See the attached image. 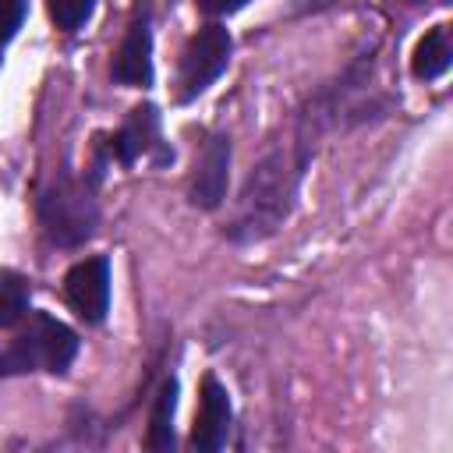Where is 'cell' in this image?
Here are the masks:
<instances>
[{
	"label": "cell",
	"instance_id": "7",
	"mask_svg": "<svg viewBox=\"0 0 453 453\" xmlns=\"http://www.w3.org/2000/svg\"><path fill=\"white\" fill-rule=\"evenodd\" d=\"M226 435H230V396L216 375H205L202 389H198V414H195V428H191V446L198 453H216V449H223Z\"/></svg>",
	"mask_w": 453,
	"mask_h": 453
},
{
	"label": "cell",
	"instance_id": "12",
	"mask_svg": "<svg viewBox=\"0 0 453 453\" xmlns=\"http://www.w3.org/2000/svg\"><path fill=\"white\" fill-rule=\"evenodd\" d=\"M28 315V280L14 269H0V329L18 326Z\"/></svg>",
	"mask_w": 453,
	"mask_h": 453
},
{
	"label": "cell",
	"instance_id": "8",
	"mask_svg": "<svg viewBox=\"0 0 453 453\" xmlns=\"http://www.w3.org/2000/svg\"><path fill=\"white\" fill-rule=\"evenodd\" d=\"M110 74L120 85H149L152 81V28H149V14H138L127 25Z\"/></svg>",
	"mask_w": 453,
	"mask_h": 453
},
{
	"label": "cell",
	"instance_id": "4",
	"mask_svg": "<svg viewBox=\"0 0 453 453\" xmlns=\"http://www.w3.org/2000/svg\"><path fill=\"white\" fill-rule=\"evenodd\" d=\"M234 39L223 25H205L191 35V42L180 53V71H177V96L188 103L202 96L230 64Z\"/></svg>",
	"mask_w": 453,
	"mask_h": 453
},
{
	"label": "cell",
	"instance_id": "9",
	"mask_svg": "<svg viewBox=\"0 0 453 453\" xmlns=\"http://www.w3.org/2000/svg\"><path fill=\"white\" fill-rule=\"evenodd\" d=\"M156 142H159V113H156L152 103H145V106H134V110L127 113V120L120 124V131L110 138V152H113L124 166H131V163H134L138 156H145Z\"/></svg>",
	"mask_w": 453,
	"mask_h": 453
},
{
	"label": "cell",
	"instance_id": "5",
	"mask_svg": "<svg viewBox=\"0 0 453 453\" xmlns=\"http://www.w3.org/2000/svg\"><path fill=\"white\" fill-rule=\"evenodd\" d=\"M226 177H230V138L212 134L195 159V173L188 180V202L195 209H219L226 198Z\"/></svg>",
	"mask_w": 453,
	"mask_h": 453
},
{
	"label": "cell",
	"instance_id": "2",
	"mask_svg": "<svg viewBox=\"0 0 453 453\" xmlns=\"http://www.w3.org/2000/svg\"><path fill=\"white\" fill-rule=\"evenodd\" d=\"M78 354V336L60 319L35 311L28 319V329L14 336L7 350H0V379L25 375V372H53L64 375Z\"/></svg>",
	"mask_w": 453,
	"mask_h": 453
},
{
	"label": "cell",
	"instance_id": "14",
	"mask_svg": "<svg viewBox=\"0 0 453 453\" xmlns=\"http://www.w3.org/2000/svg\"><path fill=\"white\" fill-rule=\"evenodd\" d=\"M25 14H28V0H0V42L14 39Z\"/></svg>",
	"mask_w": 453,
	"mask_h": 453
},
{
	"label": "cell",
	"instance_id": "3",
	"mask_svg": "<svg viewBox=\"0 0 453 453\" xmlns=\"http://www.w3.org/2000/svg\"><path fill=\"white\" fill-rule=\"evenodd\" d=\"M39 223L42 234L57 248H78L96 234L99 209L92 188L74 180L71 173H57L39 195Z\"/></svg>",
	"mask_w": 453,
	"mask_h": 453
},
{
	"label": "cell",
	"instance_id": "16",
	"mask_svg": "<svg viewBox=\"0 0 453 453\" xmlns=\"http://www.w3.org/2000/svg\"><path fill=\"white\" fill-rule=\"evenodd\" d=\"M411 4H425V0H411Z\"/></svg>",
	"mask_w": 453,
	"mask_h": 453
},
{
	"label": "cell",
	"instance_id": "15",
	"mask_svg": "<svg viewBox=\"0 0 453 453\" xmlns=\"http://www.w3.org/2000/svg\"><path fill=\"white\" fill-rule=\"evenodd\" d=\"M248 0H198V7L205 11V14H234V11H241Z\"/></svg>",
	"mask_w": 453,
	"mask_h": 453
},
{
	"label": "cell",
	"instance_id": "6",
	"mask_svg": "<svg viewBox=\"0 0 453 453\" xmlns=\"http://www.w3.org/2000/svg\"><path fill=\"white\" fill-rule=\"evenodd\" d=\"M64 290H67L71 308H74L85 322L99 326V322L106 319V311H110V262H106L103 255L78 262V265L67 273Z\"/></svg>",
	"mask_w": 453,
	"mask_h": 453
},
{
	"label": "cell",
	"instance_id": "1",
	"mask_svg": "<svg viewBox=\"0 0 453 453\" xmlns=\"http://www.w3.org/2000/svg\"><path fill=\"white\" fill-rule=\"evenodd\" d=\"M304 166H308V152L297 145H294V152L290 149L265 152L251 166V173L237 195V212H234V223L226 226L230 237L251 244V241H265L269 234H276L294 209Z\"/></svg>",
	"mask_w": 453,
	"mask_h": 453
},
{
	"label": "cell",
	"instance_id": "11",
	"mask_svg": "<svg viewBox=\"0 0 453 453\" xmlns=\"http://www.w3.org/2000/svg\"><path fill=\"white\" fill-rule=\"evenodd\" d=\"M173 411H177V379H166L152 400V414H149V432H145V446L156 453H170L173 449Z\"/></svg>",
	"mask_w": 453,
	"mask_h": 453
},
{
	"label": "cell",
	"instance_id": "10",
	"mask_svg": "<svg viewBox=\"0 0 453 453\" xmlns=\"http://www.w3.org/2000/svg\"><path fill=\"white\" fill-rule=\"evenodd\" d=\"M449 57H453L449 28H446V25H435V28H428V32L418 39V46H414V53H411V71H414V78H421V81H435L439 74H446Z\"/></svg>",
	"mask_w": 453,
	"mask_h": 453
},
{
	"label": "cell",
	"instance_id": "13",
	"mask_svg": "<svg viewBox=\"0 0 453 453\" xmlns=\"http://www.w3.org/2000/svg\"><path fill=\"white\" fill-rule=\"evenodd\" d=\"M46 7H50V18H53L57 28L74 32L92 18L96 0H46Z\"/></svg>",
	"mask_w": 453,
	"mask_h": 453
}]
</instances>
